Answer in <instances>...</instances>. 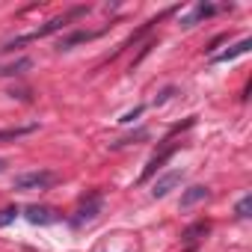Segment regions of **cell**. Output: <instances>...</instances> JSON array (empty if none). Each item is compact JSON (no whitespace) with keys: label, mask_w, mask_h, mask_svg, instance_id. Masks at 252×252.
<instances>
[{"label":"cell","mask_w":252,"mask_h":252,"mask_svg":"<svg viewBox=\"0 0 252 252\" xmlns=\"http://www.w3.org/2000/svg\"><path fill=\"white\" fill-rule=\"evenodd\" d=\"M86 12H89V6H77V9H68L65 15H60V18L48 21L45 27H39V30H33V33H24V36H15L12 42H6V45H3V51H15V48H21V45H27V42L45 39V36H51V33H57V30H63V27H68V24H71L74 18L86 15Z\"/></svg>","instance_id":"obj_1"},{"label":"cell","mask_w":252,"mask_h":252,"mask_svg":"<svg viewBox=\"0 0 252 252\" xmlns=\"http://www.w3.org/2000/svg\"><path fill=\"white\" fill-rule=\"evenodd\" d=\"M54 181H57L54 172H48V169H36V172H24V175H18V178H15V190H48Z\"/></svg>","instance_id":"obj_2"},{"label":"cell","mask_w":252,"mask_h":252,"mask_svg":"<svg viewBox=\"0 0 252 252\" xmlns=\"http://www.w3.org/2000/svg\"><path fill=\"white\" fill-rule=\"evenodd\" d=\"M101 205H104V199H101V193H92L77 211H74V217H71V225L74 228H80V225H86V222H92L98 214H101Z\"/></svg>","instance_id":"obj_3"},{"label":"cell","mask_w":252,"mask_h":252,"mask_svg":"<svg viewBox=\"0 0 252 252\" xmlns=\"http://www.w3.org/2000/svg\"><path fill=\"white\" fill-rule=\"evenodd\" d=\"M181 178H184V169H172V172L160 175V178L155 181V187H152V196H155V199L169 196V190H175V184H181Z\"/></svg>","instance_id":"obj_4"},{"label":"cell","mask_w":252,"mask_h":252,"mask_svg":"<svg viewBox=\"0 0 252 252\" xmlns=\"http://www.w3.org/2000/svg\"><path fill=\"white\" fill-rule=\"evenodd\" d=\"M175 149H178V143H169L160 155H155V158L146 163V169H143V175H140V184H146V181H149V178H152V175H155V172H158V169H160L169 158H172V155H175Z\"/></svg>","instance_id":"obj_5"},{"label":"cell","mask_w":252,"mask_h":252,"mask_svg":"<svg viewBox=\"0 0 252 252\" xmlns=\"http://www.w3.org/2000/svg\"><path fill=\"white\" fill-rule=\"evenodd\" d=\"M24 217H27L30 222H36V225H51V222L60 220V214H57L54 208H45V205H30V208H24Z\"/></svg>","instance_id":"obj_6"},{"label":"cell","mask_w":252,"mask_h":252,"mask_svg":"<svg viewBox=\"0 0 252 252\" xmlns=\"http://www.w3.org/2000/svg\"><path fill=\"white\" fill-rule=\"evenodd\" d=\"M217 12H220V6H214V3H199L187 18H181V27H187V30H190V27H196L199 21H205V18L217 15Z\"/></svg>","instance_id":"obj_7"},{"label":"cell","mask_w":252,"mask_h":252,"mask_svg":"<svg viewBox=\"0 0 252 252\" xmlns=\"http://www.w3.org/2000/svg\"><path fill=\"white\" fill-rule=\"evenodd\" d=\"M249 48H252V39H240V42H234L228 51H222V54H214V57H211V63H231L234 57L246 54Z\"/></svg>","instance_id":"obj_8"},{"label":"cell","mask_w":252,"mask_h":252,"mask_svg":"<svg viewBox=\"0 0 252 252\" xmlns=\"http://www.w3.org/2000/svg\"><path fill=\"white\" fill-rule=\"evenodd\" d=\"M208 196H211V190H208V187L193 184V187H187V190H184V196H181V208H193V205L205 202Z\"/></svg>","instance_id":"obj_9"},{"label":"cell","mask_w":252,"mask_h":252,"mask_svg":"<svg viewBox=\"0 0 252 252\" xmlns=\"http://www.w3.org/2000/svg\"><path fill=\"white\" fill-rule=\"evenodd\" d=\"M208 231H211V225H208L205 220H199V222H193L190 228H184V234H181V240H184L187 246H196V243H199V240H202V237H205Z\"/></svg>","instance_id":"obj_10"},{"label":"cell","mask_w":252,"mask_h":252,"mask_svg":"<svg viewBox=\"0 0 252 252\" xmlns=\"http://www.w3.org/2000/svg\"><path fill=\"white\" fill-rule=\"evenodd\" d=\"M101 36V30L98 33H92V30H77V33H71V36H65L63 42H60V51H68V48H74V45H80V42H92V39H98Z\"/></svg>","instance_id":"obj_11"},{"label":"cell","mask_w":252,"mask_h":252,"mask_svg":"<svg viewBox=\"0 0 252 252\" xmlns=\"http://www.w3.org/2000/svg\"><path fill=\"white\" fill-rule=\"evenodd\" d=\"M36 131V125H21V128H9V131H0V143L3 140H18L24 134H33Z\"/></svg>","instance_id":"obj_12"},{"label":"cell","mask_w":252,"mask_h":252,"mask_svg":"<svg viewBox=\"0 0 252 252\" xmlns=\"http://www.w3.org/2000/svg\"><path fill=\"white\" fill-rule=\"evenodd\" d=\"M249 211H252V196L246 193V196H243V199L234 205V214H237L240 220H246V217H249Z\"/></svg>","instance_id":"obj_13"},{"label":"cell","mask_w":252,"mask_h":252,"mask_svg":"<svg viewBox=\"0 0 252 252\" xmlns=\"http://www.w3.org/2000/svg\"><path fill=\"white\" fill-rule=\"evenodd\" d=\"M15 217H18V211H15V208H6V211H0V228H3V225H9Z\"/></svg>","instance_id":"obj_14"},{"label":"cell","mask_w":252,"mask_h":252,"mask_svg":"<svg viewBox=\"0 0 252 252\" xmlns=\"http://www.w3.org/2000/svg\"><path fill=\"white\" fill-rule=\"evenodd\" d=\"M21 68H30V60H18L15 65H9V68H3V71H0V74H18Z\"/></svg>","instance_id":"obj_15"},{"label":"cell","mask_w":252,"mask_h":252,"mask_svg":"<svg viewBox=\"0 0 252 252\" xmlns=\"http://www.w3.org/2000/svg\"><path fill=\"white\" fill-rule=\"evenodd\" d=\"M140 113H143V107H137V110H134V113H125V116H122V119H119V122H134V119H137V116H140Z\"/></svg>","instance_id":"obj_16"},{"label":"cell","mask_w":252,"mask_h":252,"mask_svg":"<svg viewBox=\"0 0 252 252\" xmlns=\"http://www.w3.org/2000/svg\"><path fill=\"white\" fill-rule=\"evenodd\" d=\"M3 169H6V160H0V172H3Z\"/></svg>","instance_id":"obj_17"}]
</instances>
